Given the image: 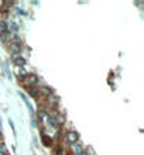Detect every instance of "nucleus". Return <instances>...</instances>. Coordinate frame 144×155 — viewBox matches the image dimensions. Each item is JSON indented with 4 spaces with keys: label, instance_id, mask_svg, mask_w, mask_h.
Segmentation results:
<instances>
[{
    "label": "nucleus",
    "instance_id": "8",
    "mask_svg": "<svg viewBox=\"0 0 144 155\" xmlns=\"http://www.w3.org/2000/svg\"><path fill=\"white\" fill-rule=\"evenodd\" d=\"M69 152H71V155H81L82 154V151H84V145L81 144V142H76V144H73V145H71L69 147Z\"/></svg>",
    "mask_w": 144,
    "mask_h": 155
},
{
    "label": "nucleus",
    "instance_id": "1",
    "mask_svg": "<svg viewBox=\"0 0 144 155\" xmlns=\"http://www.w3.org/2000/svg\"><path fill=\"white\" fill-rule=\"evenodd\" d=\"M23 48H24V42H23V39L20 38L17 34H13V35H12V39H10V42L7 44V51L12 54V57H16V55H21Z\"/></svg>",
    "mask_w": 144,
    "mask_h": 155
},
{
    "label": "nucleus",
    "instance_id": "12",
    "mask_svg": "<svg viewBox=\"0 0 144 155\" xmlns=\"http://www.w3.org/2000/svg\"><path fill=\"white\" fill-rule=\"evenodd\" d=\"M7 30L12 32V34H17L20 30V27L17 23H14V21H7Z\"/></svg>",
    "mask_w": 144,
    "mask_h": 155
},
{
    "label": "nucleus",
    "instance_id": "20",
    "mask_svg": "<svg viewBox=\"0 0 144 155\" xmlns=\"http://www.w3.org/2000/svg\"><path fill=\"white\" fill-rule=\"evenodd\" d=\"M81 155H91V154L88 152V149H84V151H82V154H81Z\"/></svg>",
    "mask_w": 144,
    "mask_h": 155
},
{
    "label": "nucleus",
    "instance_id": "16",
    "mask_svg": "<svg viewBox=\"0 0 144 155\" xmlns=\"http://www.w3.org/2000/svg\"><path fill=\"white\" fill-rule=\"evenodd\" d=\"M16 4V1H1V7H6L10 10V7H13Z\"/></svg>",
    "mask_w": 144,
    "mask_h": 155
},
{
    "label": "nucleus",
    "instance_id": "2",
    "mask_svg": "<svg viewBox=\"0 0 144 155\" xmlns=\"http://www.w3.org/2000/svg\"><path fill=\"white\" fill-rule=\"evenodd\" d=\"M81 140V136H79V133L76 130H72V128H68L66 131H64V137H62V144H64V147H71L73 144H76L79 142Z\"/></svg>",
    "mask_w": 144,
    "mask_h": 155
},
{
    "label": "nucleus",
    "instance_id": "17",
    "mask_svg": "<svg viewBox=\"0 0 144 155\" xmlns=\"http://www.w3.org/2000/svg\"><path fill=\"white\" fill-rule=\"evenodd\" d=\"M6 154H9L7 152V147L3 142H0V155H6Z\"/></svg>",
    "mask_w": 144,
    "mask_h": 155
},
{
    "label": "nucleus",
    "instance_id": "11",
    "mask_svg": "<svg viewBox=\"0 0 144 155\" xmlns=\"http://www.w3.org/2000/svg\"><path fill=\"white\" fill-rule=\"evenodd\" d=\"M41 141H42L44 147H51L53 145V138H51V136H48L47 133L41 134Z\"/></svg>",
    "mask_w": 144,
    "mask_h": 155
},
{
    "label": "nucleus",
    "instance_id": "4",
    "mask_svg": "<svg viewBox=\"0 0 144 155\" xmlns=\"http://www.w3.org/2000/svg\"><path fill=\"white\" fill-rule=\"evenodd\" d=\"M40 93H41L42 100H45V99H48L50 96L54 95V89L48 85H40Z\"/></svg>",
    "mask_w": 144,
    "mask_h": 155
},
{
    "label": "nucleus",
    "instance_id": "5",
    "mask_svg": "<svg viewBox=\"0 0 144 155\" xmlns=\"http://www.w3.org/2000/svg\"><path fill=\"white\" fill-rule=\"evenodd\" d=\"M12 62L13 65H16L17 68H24L27 64V61L24 57H21V55H16V57H12Z\"/></svg>",
    "mask_w": 144,
    "mask_h": 155
},
{
    "label": "nucleus",
    "instance_id": "15",
    "mask_svg": "<svg viewBox=\"0 0 144 155\" xmlns=\"http://www.w3.org/2000/svg\"><path fill=\"white\" fill-rule=\"evenodd\" d=\"M7 31V21L6 20H0V34Z\"/></svg>",
    "mask_w": 144,
    "mask_h": 155
},
{
    "label": "nucleus",
    "instance_id": "6",
    "mask_svg": "<svg viewBox=\"0 0 144 155\" xmlns=\"http://www.w3.org/2000/svg\"><path fill=\"white\" fill-rule=\"evenodd\" d=\"M27 90V93H28V96L33 97V99H35V100H38V99H41V93H40V86H37V88H24Z\"/></svg>",
    "mask_w": 144,
    "mask_h": 155
},
{
    "label": "nucleus",
    "instance_id": "18",
    "mask_svg": "<svg viewBox=\"0 0 144 155\" xmlns=\"http://www.w3.org/2000/svg\"><path fill=\"white\" fill-rule=\"evenodd\" d=\"M9 123H10V127H12L13 134H14V136H17V133H16V127H14V123H13V120H12V118H9Z\"/></svg>",
    "mask_w": 144,
    "mask_h": 155
},
{
    "label": "nucleus",
    "instance_id": "10",
    "mask_svg": "<svg viewBox=\"0 0 144 155\" xmlns=\"http://www.w3.org/2000/svg\"><path fill=\"white\" fill-rule=\"evenodd\" d=\"M54 154L55 155H64L65 154V147L62 142H55L54 145Z\"/></svg>",
    "mask_w": 144,
    "mask_h": 155
},
{
    "label": "nucleus",
    "instance_id": "13",
    "mask_svg": "<svg viewBox=\"0 0 144 155\" xmlns=\"http://www.w3.org/2000/svg\"><path fill=\"white\" fill-rule=\"evenodd\" d=\"M12 35H13V34L9 31V30L4 31V32H1V34H0V41H1L3 44H9L10 39H12Z\"/></svg>",
    "mask_w": 144,
    "mask_h": 155
},
{
    "label": "nucleus",
    "instance_id": "9",
    "mask_svg": "<svg viewBox=\"0 0 144 155\" xmlns=\"http://www.w3.org/2000/svg\"><path fill=\"white\" fill-rule=\"evenodd\" d=\"M19 96L21 97V99H23V102H24V104L27 106V109H28V111H30V114H31V116H35V111H34V107L31 106V103L28 102V99H27V96H26V95H24L23 92H19Z\"/></svg>",
    "mask_w": 144,
    "mask_h": 155
},
{
    "label": "nucleus",
    "instance_id": "7",
    "mask_svg": "<svg viewBox=\"0 0 144 155\" xmlns=\"http://www.w3.org/2000/svg\"><path fill=\"white\" fill-rule=\"evenodd\" d=\"M27 75H28V72H27L24 68H17V71H16V78H17L19 83H21V85L24 83Z\"/></svg>",
    "mask_w": 144,
    "mask_h": 155
},
{
    "label": "nucleus",
    "instance_id": "3",
    "mask_svg": "<svg viewBox=\"0 0 144 155\" xmlns=\"http://www.w3.org/2000/svg\"><path fill=\"white\" fill-rule=\"evenodd\" d=\"M40 85L41 83H40L38 75L34 73V72H28V75H27L23 86H24V88H37V86H40Z\"/></svg>",
    "mask_w": 144,
    "mask_h": 155
},
{
    "label": "nucleus",
    "instance_id": "14",
    "mask_svg": "<svg viewBox=\"0 0 144 155\" xmlns=\"http://www.w3.org/2000/svg\"><path fill=\"white\" fill-rule=\"evenodd\" d=\"M9 14H10V10H9V9H6V7H0V16L3 17V20L6 19Z\"/></svg>",
    "mask_w": 144,
    "mask_h": 155
},
{
    "label": "nucleus",
    "instance_id": "19",
    "mask_svg": "<svg viewBox=\"0 0 144 155\" xmlns=\"http://www.w3.org/2000/svg\"><path fill=\"white\" fill-rule=\"evenodd\" d=\"M17 13H19V14H23V16H26V11H24V10H20V9L17 10Z\"/></svg>",
    "mask_w": 144,
    "mask_h": 155
}]
</instances>
